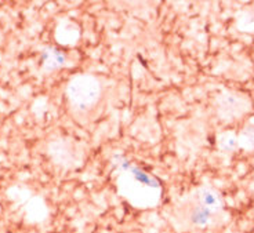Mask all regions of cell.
Returning <instances> with one entry per match:
<instances>
[{"instance_id": "cell-3", "label": "cell", "mask_w": 254, "mask_h": 233, "mask_svg": "<svg viewBox=\"0 0 254 233\" xmlns=\"http://www.w3.org/2000/svg\"><path fill=\"white\" fill-rule=\"evenodd\" d=\"M101 88L94 76H76L66 86L68 101L76 109H89L97 104Z\"/></svg>"}, {"instance_id": "cell-7", "label": "cell", "mask_w": 254, "mask_h": 233, "mask_svg": "<svg viewBox=\"0 0 254 233\" xmlns=\"http://www.w3.org/2000/svg\"><path fill=\"white\" fill-rule=\"evenodd\" d=\"M218 148L225 153H232L239 148V139L234 132H222L218 137Z\"/></svg>"}, {"instance_id": "cell-8", "label": "cell", "mask_w": 254, "mask_h": 233, "mask_svg": "<svg viewBox=\"0 0 254 233\" xmlns=\"http://www.w3.org/2000/svg\"><path fill=\"white\" fill-rule=\"evenodd\" d=\"M239 139V146L253 151L254 149V123H250L242 130L241 135L238 137Z\"/></svg>"}, {"instance_id": "cell-6", "label": "cell", "mask_w": 254, "mask_h": 233, "mask_svg": "<svg viewBox=\"0 0 254 233\" xmlns=\"http://www.w3.org/2000/svg\"><path fill=\"white\" fill-rule=\"evenodd\" d=\"M65 62V56L56 49H47L42 56V65L46 70L57 69Z\"/></svg>"}, {"instance_id": "cell-2", "label": "cell", "mask_w": 254, "mask_h": 233, "mask_svg": "<svg viewBox=\"0 0 254 233\" xmlns=\"http://www.w3.org/2000/svg\"><path fill=\"white\" fill-rule=\"evenodd\" d=\"M224 217L225 213H217L207 208L197 200L193 193L178 203L173 211V220L176 225L184 231L217 227L224 221Z\"/></svg>"}, {"instance_id": "cell-1", "label": "cell", "mask_w": 254, "mask_h": 233, "mask_svg": "<svg viewBox=\"0 0 254 233\" xmlns=\"http://www.w3.org/2000/svg\"><path fill=\"white\" fill-rule=\"evenodd\" d=\"M118 186L122 196H125L134 207H155L162 196L158 179L134 166L123 170Z\"/></svg>"}, {"instance_id": "cell-4", "label": "cell", "mask_w": 254, "mask_h": 233, "mask_svg": "<svg viewBox=\"0 0 254 233\" xmlns=\"http://www.w3.org/2000/svg\"><path fill=\"white\" fill-rule=\"evenodd\" d=\"M216 108L217 114L222 119L232 120L248 114L252 108V104L245 94L234 90H224L217 95Z\"/></svg>"}, {"instance_id": "cell-5", "label": "cell", "mask_w": 254, "mask_h": 233, "mask_svg": "<svg viewBox=\"0 0 254 233\" xmlns=\"http://www.w3.org/2000/svg\"><path fill=\"white\" fill-rule=\"evenodd\" d=\"M192 193L207 208L217 211V213H224V202H222L221 195L217 190L211 189L209 186H200L193 190Z\"/></svg>"}]
</instances>
